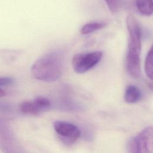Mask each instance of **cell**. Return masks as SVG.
<instances>
[{
  "mask_svg": "<svg viewBox=\"0 0 153 153\" xmlns=\"http://www.w3.org/2000/svg\"><path fill=\"white\" fill-rule=\"evenodd\" d=\"M1 126H2V121H0V127H1Z\"/></svg>",
  "mask_w": 153,
  "mask_h": 153,
  "instance_id": "2e32d148",
  "label": "cell"
},
{
  "mask_svg": "<svg viewBox=\"0 0 153 153\" xmlns=\"http://www.w3.org/2000/svg\"><path fill=\"white\" fill-rule=\"evenodd\" d=\"M13 82L14 79L11 77H0V86H8L11 85Z\"/></svg>",
  "mask_w": 153,
  "mask_h": 153,
  "instance_id": "5bb4252c",
  "label": "cell"
},
{
  "mask_svg": "<svg viewBox=\"0 0 153 153\" xmlns=\"http://www.w3.org/2000/svg\"><path fill=\"white\" fill-rule=\"evenodd\" d=\"M136 7L142 15L149 16L152 14V0H136Z\"/></svg>",
  "mask_w": 153,
  "mask_h": 153,
  "instance_id": "30bf717a",
  "label": "cell"
},
{
  "mask_svg": "<svg viewBox=\"0 0 153 153\" xmlns=\"http://www.w3.org/2000/svg\"><path fill=\"white\" fill-rule=\"evenodd\" d=\"M63 71V59L58 52L48 53L39 59L31 68L32 76L36 79L53 82L58 79Z\"/></svg>",
  "mask_w": 153,
  "mask_h": 153,
  "instance_id": "6da1fadb",
  "label": "cell"
},
{
  "mask_svg": "<svg viewBox=\"0 0 153 153\" xmlns=\"http://www.w3.org/2000/svg\"><path fill=\"white\" fill-rule=\"evenodd\" d=\"M152 48L148 51L145 61V71L148 78L152 79Z\"/></svg>",
  "mask_w": 153,
  "mask_h": 153,
  "instance_id": "7c38bea8",
  "label": "cell"
},
{
  "mask_svg": "<svg viewBox=\"0 0 153 153\" xmlns=\"http://www.w3.org/2000/svg\"><path fill=\"white\" fill-rule=\"evenodd\" d=\"M142 98V93L138 87L134 85H129L124 93L125 101L128 103H133L139 101Z\"/></svg>",
  "mask_w": 153,
  "mask_h": 153,
  "instance_id": "9c48e42d",
  "label": "cell"
},
{
  "mask_svg": "<svg viewBox=\"0 0 153 153\" xmlns=\"http://www.w3.org/2000/svg\"><path fill=\"white\" fill-rule=\"evenodd\" d=\"M14 147V138L10 131L2 127L0 128V149L3 152H12Z\"/></svg>",
  "mask_w": 153,
  "mask_h": 153,
  "instance_id": "ba28073f",
  "label": "cell"
},
{
  "mask_svg": "<svg viewBox=\"0 0 153 153\" xmlns=\"http://www.w3.org/2000/svg\"><path fill=\"white\" fill-rule=\"evenodd\" d=\"M126 25L129 35L127 54L140 55L142 47V30L140 25L132 14H129L126 19Z\"/></svg>",
  "mask_w": 153,
  "mask_h": 153,
  "instance_id": "3957f363",
  "label": "cell"
},
{
  "mask_svg": "<svg viewBox=\"0 0 153 153\" xmlns=\"http://www.w3.org/2000/svg\"><path fill=\"white\" fill-rule=\"evenodd\" d=\"M109 10L112 13H116L120 5V0H104Z\"/></svg>",
  "mask_w": 153,
  "mask_h": 153,
  "instance_id": "4fadbf2b",
  "label": "cell"
},
{
  "mask_svg": "<svg viewBox=\"0 0 153 153\" xmlns=\"http://www.w3.org/2000/svg\"><path fill=\"white\" fill-rule=\"evenodd\" d=\"M50 106L51 103L47 99L38 97L33 102H25L21 103L20 110L25 114L35 115L48 109Z\"/></svg>",
  "mask_w": 153,
  "mask_h": 153,
  "instance_id": "8992f818",
  "label": "cell"
},
{
  "mask_svg": "<svg viewBox=\"0 0 153 153\" xmlns=\"http://www.w3.org/2000/svg\"><path fill=\"white\" fill-rule=\"evenodd\" d=\"M127 149L129 152L151 153L153 151V131L152 127H147L136 136L128 140Z\"/></svg>",
  "mask_w": 153,
  "mask_h": 153,
  "instance_id": "7a4b0ae2",
  "label": "cell"
},
{
  "mask_svg": "<svg viewBox=\"0 0 153 153\" xmlns=\"http://www.w3.org/2000/svg\"><path fill=\"white\" fill-rule=\"evenodd\" d=\"M126 68L128 74L133 78H138L140 74V55L127 54Z\"/></svg>",
  "mask_w": 153,
  "mask_h": 153,
  "instance_id": "52a82bcc",
  "label": "cell"
},
{
  "mask_svg": "<svg viewBox=\"0 0 153 153\" xmlns=\"http://www.w3.org/2000/svg\"><path fill=\"white\" fill-rule=\"evenodd\" d=\"M53 127L62 140L67 144H72L75 142L80 137L79 129L72 123L57 121L54 123Z\"/></svg>",
  "mask_w": 153,
  "mask_h": 153,
  "instance_id": "5b68a950",
  "label": "cell"
},
{
  "mask_svg": "<svg viewBox=\"0 0 153 153\" xmlns=\"http://www.w3.org/2000/svg\"><path fill=\"white\" fill-rule=\"evenodd\" d=\"M105 26V23L102 22H90L85 24L81 29L80 32L83 35L91 33L96 30L102 29Z\"/></svg>",
  "mask_w": 153,
  "mask_h": 153,
  "instance_id": "8fae6325",
  "label": "cell"
},
{
  "mask_svg": "<svg viewBox=\"0 0 153 153\" xmlns=\"http://www.w3.org/2000/svg\"><path fill=\"white\" fill-rule=\"evenodd\" d=\"M102 54V51H96L74 55L72 60L74 71L78 74H83L89 71L99 63Z\"/></svg>",
  "mask_w": 153,
  "mask_h": 153,
  "instance_id": "277c9868",
  "label": "cell"
},
{
  "mask_svg": "<svg viewBox=\"0 0 153 153\" xmlns=\"http://www.w3.org/2000/svg\"><path fill=\"white\" fill-rule=\"evenodd\" d=\"M5 95V92L1 88H0V97H4Z\"/></svg>",
  "mask_w": 153,
  "mask_h": 153,
  "instance_id": "9a60e30c",
  "label": "cell"
}]
</instances>
